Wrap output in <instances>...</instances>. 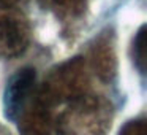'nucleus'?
<instances>
[{
	"instance_id": "5",
	"label": "nucleus",
	"mask_w": 147,
	"mask_h": 135,
	"mask_svg": "<svg viewBox=\"0 0 147 135\" xmlns=\"http://www.w3.org/2000/svg\"><path fill=\"white\" fill-rule=\"evenodd\" d=\"M14 122L18 124L21 135H51V106L36 92L33 100L22 110V113L18 116Z\"/></svg>"
},
{
	"instance_id": "8",
	"label": "nucleus",
	"mask_w": 147,
	"mask_h": 135,
	"mask_svg": "<svg viewBox=\"0 0 147 135\" xmlns=\"http://www.w3.org/2000/svg\"><path fill=\"white\" fill-rule=\"evenodd\" d=\"M119 135H147L146 119H131V121L125 122Z\"/></svg>"
},
{
	"instance_id": "4",
	"label": "nucleus",
	"mask_w": 147,
	"mask_h": 135,
	"mask_svg": "<svg viewBox=\"0 0 147 135\" xmlns=\"http://www.w3.org/2000/svg\"><path fill=\"white\" fill-rule=\"evenodd\" d=\"M38 92L36 87V73L35 68L24 67L18 70L10 80L3 91V113L10 121H16V118L22 113V110L33 100Z\"/></svg>"
},
{
	"instance_id": "6",
	"label": "nucleus",
	"mask_w": 147,
	"mask_h": 135,
	"mask_svg": "<svg viewBox=\"0 0 147 135\" xmlns=\"http://www.w3.org/2000/svg\"><path fill=\"white\" fill-rule=\"evenodd\" d=\"M89 65L105 83H111L117 75V54L112 35H101L90 48Z\"/></svg>"
},
{
	"instance_id": "3",
	"label": "nucleus",
	"mask_w": 147,
	"mask_h": 135,
	"mask_svg": "<svg viewBox=\"0 0 147 135\" xmlns=\"http://www.w3.org/2000/svg\"><path fill=\"white\" fill-rule=\"evenodd\" d=\"M32 42L27 16L13 5H0V57L14 59L24 54Z\"/></svg>"
},
{
	"instance_id": "7",
	"label": "nucleus",
	"mask_w": 147,
	"mask_h": 135,
	"mask_svg": "<svg viewBox=\"0 0 147 135\" xmlns=\"http://www.w3.org/2000/svg\"><path fill=\"white\" fill-rule=\"evenodd\" d=\"M133 57L134 64L141 73H146V26L138 30L133 42Z\"/></svg>"
},
{
	"instance_id": "10",
	"label": "nucleus",
	"mask_w": 147,
	"mask_h": 135,
	"mask_svg": "<svg viewBox=\"0 0 147 135\" xmlns=\"http://www.w3.org/2000/svg\"><path fill=\"white\" fill-rule=\"evenodd\" d=\"M18 0H0V5H14Z\"/></svg>"
},
{
	"instance_id": "9",
	"label": "nucleus",
	"mask_w": 147,
	"mask_h": 135,
	"mask_svg": "<svg viewBox=\"0 0 147 135\" xmlns=\"http://www.w3.org/2000/svg\"><path fill=\"white\" fill-rule=\"evenodd\" d=\"M52 2L60 8H73V7H78L82 0H52Z\"/></svg>"
},
{
	"instance_id": "2",
	"label": "nucleus",
	"mask_w": 147,
	"mask_h": 135,
	"mask_svg": "<svg viewBox=\"0 0 147 135\" xmlns=\"http://www.w3.org/2000/svg\"><path fill=\"white\" fill-rule=\"evenodd\" d=\"M89 65L81 56L62 62L52 68L38 94L49 106L68 103L89 92Z\"/></svg>"
},
{
	"instance_id": "1",
	"label": "nucleus",
	"mask_w": 147,
	"mask_h": 135,
	"mask_svg": "<svg viewBox=\"0 0 147 135\" xmlns=\"http://www.w3.org/2000/svg\"><path fill=\"white\" fill-rule=\"evenodd\" d=\"M114 110L101 95L86 92L67 103L57 116L54 129L57 135H108Z\"/></svg>"
}]
</instances>
